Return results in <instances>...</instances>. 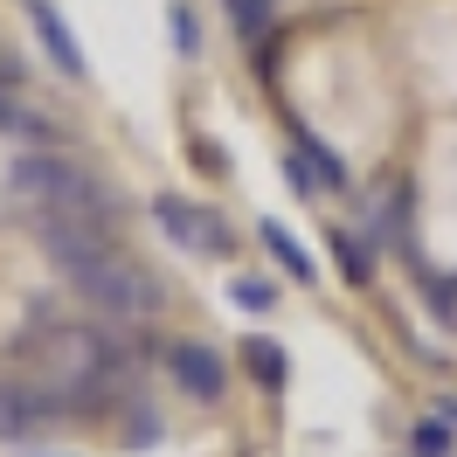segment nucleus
<instances>
[{
	"mask_svg": "<svg viewBox=\"0 0 457 457\" xmlns=\"http://www.w3.org/2000/svg\"><path fill=\"white\" fill-rule=\"evenodd\" d=\"M35 243H42V257L62 270V285L77 291V298H90V312L112 319V326H145V319H160V305H167V291H160V278L145 270V263H132L125 250H112L104 236H70V228H35Z\"/></svg>",
	"mask_w": 457,
	"mask_h": 457,
	"instance_id": "nucleus-1",
	"label": "nucleus"
},
{
	"mask_svg": "<svg viewBox=\"0 0 457 457\" xmlns=\"http://www.w3.org/2000/svg\"><path fill=\"white\" fill-rule=\"evenodd\" d=\"M167 29H173V49L195 62L201 56V21H195V7H187V0H173V7H167Z\"/></svg>",
	"mask_w": 457,
	"mask_h": 457,
	"instance_id": "nucleus-16",
	"label": "nucleus"
},
{
	"mask_svg": "<svg viewBox=\"0 0 457 457\" xmlns=\"http://www.w3.org/2000/svg\"><path fill=\"white\" fill-rule=\"evenodd\" d=\"M0 132H7V139H29V145L49 139V125H42V118H35L29 104L14 97V90H0Z\"/></svg>",
	"mask_w": 457,
	"mask_h": 457,
	"instance_id": "nucleus-11",
	"label": "nucleus"
},
{
	"mask_svg": "<svg viewBox=\"0 0 457 457\" xmlns=\"http://www.w3.org/2000/svg\"><path fill=\"white\" fill-rule=\"evenodd\" d=\"M228 305H243V312H278V285H263V278H228Z\"/></svg>",
	"mask_w": 457,
	"mask_h": 457,
	"instance_id": "nucleus-14",
	"label": "nucleus"
},
{
	"mask_svg": "<svg viewBox=\"0 0 457 457\" xmlns=\"http://www.w3.org/2000/svg\"><path fill=\"white\" fill-rule=\"evenodd\" d=\"M285 180H291V187H298V195H319V180H312V167L298 160V145H291V153H285Z\"/></svg>",
	"mask_w": 457,
	"mask_h": 457,
	"instance_id": "nucleus-17",
	"label": "nucleus"
},
{
	"mask_svg": "<svg viewBox=\"0 0 457 457\" xmlns=\"http://www.w3.org/2000/svg\"><path fill=\"white\" fill-rule=\"evenodd\" d=\"M298 145V160L312 167V180H319V195H346V160L333 153L326 139H291Z\"/></svg>",
	"mask_w": 457,
	"mask_h": 457,
	"instance_id": "nucleus-8",
	"label": "nucleus"
},
{
	"mask_svg": "<svg viewBox=\"0 0 457 457\" xmlns=\"http://www.w3.org/2000/svg\"><path fill=\"white\" fill-rule=\"evenodd\" d=\"M243 368L257 374V388H263V395H278V388H285V374H291V361H285V346H278V340L250 333V340H243Z\"/></svg>",
	"mask_w": 457,
	"mask_h": 457,
	"instance_id": "nucleus-7",
	"label": "nucleus"
},
{
	"mask_svg": "<svg viewBox=\"0 0 457 457\" xmlns=\"http://www.w3.org/2000/svg\"><path fill=\"white\" fill-rule=\"evenodd\" d=\"M21 14H29V29H35V42L49 49V62H56L70 84H90V62H84V42H77V29L62 21V7L56 0H21Z\"/></svg>",
	"mask_w": 457,
	"mask_h": 457,
	"instance_id": "nucleus-4",
	"label": "nucleus"
},
{
	"mask_svg": "<svg viewBox=\"0 0 457 457\" xmlns=\"http://www.w3.org/2000/svg\"><path fill=\"white\" fill-rule=\"evenodd\" d=\"M333 257H340L346 285H368V278H374V250H368V243H353L346 228H333Z\"/></svg>",
	"mask_w": 457,
	"mask_h": 457,
	"instance_id": "nucleus-13",
	"label": "nucleus"
},
{
	"mask_svg": "<svg viewBox=\"0 0 457 457\" xmlns=\"http://www.w3.org/2000/svg\"><path fill=\"white\" fill-rule=\"evenodd\" d=\"M228 21H236V35L243 42H263V29H270V14H278V0H222Z\"/></svg>",
	"mask_w": 457,
	"mask_h": 457,
	"instance_id": "nucleus-12",
	"label": "nucleus"
},
{
	"mask_svg": "<svg viewBox=\"0 0 457 457\" xmlns=\"http://www.w3.org/2000/svg\"><path fill=\"white\" fill-rule=\"evenodd\" d=\"M436 416H444V423H451V429H457V402H451V395H444V402H436Z\"/></svg>",
	"mask_w": 457,
	"mask_h": 457,
	"instance_id": "nucleus-18",
	"label": "nucleus"
},
{
	"mask_svg": "<svg viewBox=\"0 0 457 457\" xmlns=\"http://www.w3.org/2000/svg\"><path fill=\"white\" fill-rule=\"evenodd\" d=\"M257 243L270 250V257H278V270H285L291 285H319V263H312V250H305V243H298V236H291L285 222H278V215H263V222H257Z\"/></svg>",
	"mask_w": 457,
	"mask_h": 457,
	"instance_id": "nucleus-6",
	"label": "nucleus"
},
{
	"mask_svg": "<svg viewBox=\"0 0 457 457\" xmlns=\"http://www.w3.org/2000/svg\"><path fill=\"white\" fill-rule=\"evenodd\" d=\"M167 381H180L195 402H215L228 388V361L215 346H201V340H173L167 346Z\"/></svg>",
	"mask_w": 457,
	"mask_h": 457,
	"instance_id": "nucleus-5",
	"label": "nucleus"
},
{
	"mask_svg": "<svg viewBox=\"0 0 457 457\" xmlns=\"http://www.w3.org/2000/svg\"><path fill=\"white\" fill-rule=\"evenodd\" d=\"M409 436H416V457H457V436H451V423H444V416H423Z\"/></svg>",
	"mask_w": 457,
	"mask_h": 457,
	"instance_id": "nucleus-15",
	"label": "nucleus"
},
{
	"mask_svg": "<svg viewBox=\"0 0 457 457\" xmlns=\"http://www.w3.org/2000/svg\"><path fill=\"white\" fill-rule=\"evenodd\" d=\"M368 222H374V236H381L388 250H409V195H402V187H388V208L374 201Z\"/></svg>",
	"mask_w": 457,
	"mask_h": 457,
	"instance_id": "nucleus-9",
	"label": "nucleus"
},
{
	"mask_svg": "<svg viewBox=\"0 0 457 457\" xmlns=\"http://www.w3.org/2000/svg\"><path fill=\"white\" fill-rule=\"evenodd\" d=\"M416 291H423V305L436 312V326H457V270H423Z\"/></svg>",
	"mask_w": 457,
	"mask_h": 457,
	"instance_id": "nucleus-10",
	"label": "nucleus"
},
{
	"mask_svg": "<svg viewBox=\"0 0 457 457\" xmlns=\"http://www.w3.org/2000/svg\"><path fill=\"white\" fill-rule=\"evenodd\" d=\"M153 222H160L167 243L195 250V257H222V250H228V228L215 222L208 208H195L187 195H160V201H153Z\"/></svg>",
	"mask_w": 457,
	"mask_h": 457,
	"instance_id": "nucleus-3",
	"label": "nucleus"
},
{
	"mask_svg": "<svg viewBox=\"0 0 457 457\" xmlns=\"http://www.w3.org/2000/svg\"><path fill=\"white\" fill-rule=\"evenodd\" d=\"M7 195L29 208L35 228H70V236H112L125 215L118 187H104L97 173H84L62 153H21L7 173Z\"/></svg>",
	"mask_w": 457,
	"mask_h": 457,
	"instance_id": "nucleus-2",
	"label": "nucleus"
}]
</instances>
